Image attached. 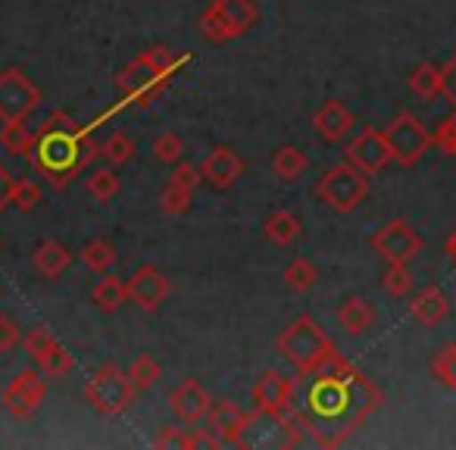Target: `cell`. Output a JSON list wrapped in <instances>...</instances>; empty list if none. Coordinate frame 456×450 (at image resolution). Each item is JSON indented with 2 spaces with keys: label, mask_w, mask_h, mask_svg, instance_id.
<instances>
[{
  "label": "cell",
  "mask_w": 456,
  "mask_h": 450,
  "mask_svg": "<svg viewBox=\"0 0 456 450\" xmlns=\"http://www.w3.org/2000/svg\"><path fill=\"white\" fill-rule=\"evenodd\" d=\"M45 394H47V375L41 372V369H22V372H16L13 381L4 388V397L0 400H4L10 416L26 422V419H32L35 413H38Z\"/></svg>",
  "instance_id": "11"
},
{
  "label": "cell",
  "mask_w": 456,
  "mask_h": 450,
  "mask_svg": "<svg viewBox=\"0 0 456 450\" xmlns=\"http://www.w3.org/2000/svg\"><path fill=\"white\" fill-rule=\"evenodd\" d=\"M116 260H119V254H116V248L107 241V238H94V241H88L82 248V263L91 269V273L107 275L110 269L116 266Z\"/></svg>",
  "instance_id": "26"
},
{
  "label": "cell",
  "mask_w": 456,
  "mask_h": 450,
  "mask_svg": "<svg viewBox=\"0 0 456 450\" xmlns=\"http://www.w3.org/2000/svg\"><path fill=\"white\" fill-rule=\"evenodd\" d=\"M209 404H213V400H209L207 388H203L197 379H184L182 385L169 394L172 413H175V419L184 425H197L200 419H207Z\"/></svg>",
  "instance_id": "17"
},
{
  "label": "cell",
  "mask_w": 456,
  "mask_h": 450,
  "mask_svg": "<svg viewBox=\"0 0 456 450\" xmlns=\"http://www.w3.org/2000/svg\"><path fill=\"white\" fill-rule=\"evenodd\" d=\"M53 344H57V335H53L51 329H45V325H35V329L22 338V348H26V354L32 356V360H38L41 354H47Z\"/></svg>",
  "instance_id": "37"
},
{
  "label": "cell",
  "mask_w": 456,
  "mask_h": 450,
  "mask_svg": "<svg viewBox=\"0 0 456 450\" xmlns=\"http://www.w3.org/2000/svg\"><path fill=\"white\" fill-rule=\"evenodd\" d=\"M410 91L422 101H435L444 94V70L435 63H422L416 66V72L410 76Z\"/></svg>",
  "instance_id": "25"
},
{
  "label": "cell",
  "mask_w": 456,
  "mask_h": 450,
  "mask_svg": "<svg viewBox=\"0 0 456 450\" xmlns=\"http://www.w3.org/2000/svg\"><path fill=\"white\" fill-rule=\"evenodd\" d=\"M153 447L166 450V447H178V450H191V435L178 425H166L159 429V435L153 438Z\"/></svg>",
  "instance_id": "40"
},
{
  "label": "cell",
  "mask_w": 456,
  "mask_h": 450,
  "mask_svg": "<svg viewBox=\"0 0 456 450\" xmlns=\"http://www.w3.org/2000/svg\"><path fill=\"white\" fill-rule=\"evenodd\" d=\"M435 144L441 147L447 157H456V110L447 116V119L437 126V132H435Z\"/></svg>",
  "instance_id": "41"
},
{
  "label": "cell",
  "mask_w": 456,
  "mask_h": 450,
  "mask_svg": "<svg viewBox=\"0 0 456 450\" xmlns=\"http://www.w3.org/2000/svg\"><path fill=\"white\" fill-rule=\"evenodd\" d=\"M254 419H256V410L244 413L232 397L213 400L209 410H207V422H209V429H213V435H219V441H225V444H235V447H241L244 444V438H248V429L254 425Z\"/></svg>",
  "instance_id": "13"
},
{
  "label": "cell",
  "mask_w": 456,
  "mask_h": 450,
  "mask_svg": "<svg viewBox=\"0 0 456 450\" xmlns=\"http://www.w3.org/2000/svg\"><path fill=\"white\" fill-rule=\"evenodd\" d=\"M172 294V282L159 273L153 263H144L132 273L128 279V300L138 304L144 313H157L166 304V298Z\"/></svg>",
  "instance_id": "14"
},
{
  "label": "cell",
  "mask_w": 456,
  "mask_h": 450,
  "mask_svg": "<svg viewBox=\"0 0 456 450\" xmlns=\"http://www.w3.org/2000/svg\"><path fill=\"white\" fill-rule=\"evenodd\" d=\"M294 394H297V379H288L281 372H266L256 379L254 385V410H260V416L279 419L288 416L294 410Z\"/></svg>",
  "instance_id": "12"
},
{
  "label": "cell",
  "mask_w": 456,
  "mask_h": 450,
  "mask_svg": "<svg viewBox=\"0 0 456 450\" xmlns=\"http://www.w3.org/2000/svg\"><path fill=\"white\" fill-rule=\"evenodd\" d=\"M316 282H319V269H316V263H313V260H306V257H297V260L288 263L285 285L291 288V291L306 294L313 285H316Z\"/></svg>",
  "instance_id": "28"
},
{
  "label": "cell",
  "mask_w": 456,
  "mask_h": 450,
  "mask_svg": "<svg viewBox=\"0 0 456 450\" xmlns=\"http://www.w3.org/2000/svg\"><path fill=\"white\" fill-rule=\"evenodd\" d=\"M134 391L128 372H122L116 363H103L97 372H91V379L85 381V400L91 404V410L101 413V416H122L132 404Z\"/></svg>",
  "instance_id": "6"
},
{
  "label": "cell",
  "mask_w": 456,
  "mask_h": 450,
  "mask_svg": "<svg viewBox=\"0 0 456 450\" xmlns=\"http://www.w3.org/2000/svg\"><path fill=\"white\" fill-rule=\"evenodd\" d=\"M182 153H184V141H182V135H175V132H163V135H157L153 138V157L159 160V163H178L182 160Z\"/></svg>",
  "instance_id": "36"
},
{
  "label": "cell",
  "mask_w": 456,
  "mask_h": 450,
  "mask_svg": "<svg viewBox=\"0 0 456 450\" xmlns=\"http://www.w3.org/2000/svg\"><path fill=\"white\" fill-rule=\"evenodd\" d=\"M101 157L107 160L110 166H126V163H132V157H134V141L128 138V135H122V132H113L101 144Z\"/></svg>",
  "instance_id": "31"
},
{
  "label": "cell",
  "mask_w": 456,
  "mask_h": 450,
  "mask_svg": "<svg viewBox=\"0 0 456 450\" xmlns=\"http://www.w3.org/2000/svg\"><path fill=\"white\" fill-rule=\"evenodd\" d=\"M0 144H4L7 153H13V157H26L35 144V132L26 122H4V128H0Z\"/></svg>",
  "instance_id": "27"
},
{
  "label": "cell",
  "mask_w": 456,
  "mask_h": 450,
  "mask_svg": "<svg viewBox=\"0 0 456 450\" xmlns=\"http://www.w3.org/2000/svg\"><path fill=\"white\" fill-rule=\"evenodd\" d=\"M313 128H316L322 141L335 144V141L347 138V132L354 128V113L341 101H325L313 116Z\"/></svg>",
  "instance_id": "18"
},
{
  "label": "cell",
  "mask_w": 456,
  "mask_h": 450,
  "mask_svg": "<svg viewBox=\"0 0 456 450\" xmlns=\"http://www.w3.org/2000/svg\"><path fill=\"white\" fill-rule=\"evenodd\" d=\"M85 188H88V194L94 197L97 203H107V200H113V197L119 194L122 182H119V176H116L113 169H97V172H91V176L85 178Z\"/></svg>",
  "instance_id": "30"
},
{
  "label": "cell",
  "mask_w": 456,
  "mask_h": 450,
  "mask_svg": "<svg viewBox=\"0 0 456 450\" xmlns=\"http://www.w3.org/2000/svg\"><path fill=\"white\" fill-rule=\"evenodd\" d=\"M297 381L304 385V400H294V416L325 450L350 441L360 425L385 404L381 388L341 354L322 363L316 372L297 375Z\"/></svg>",
  "instance_id": "1"
},
{
  "label": "cell",
  "mask_w": 456,
  "mask_h": 450,
  "mask_svg": "<svg viewBox=\"0 0 456 450\" xmlns=\"http://www.w3.org/2000/svg\"><path fill=\"white\" fill-rule=\"evenodd\" d=\"M431 372L441 385H447L450 391H456V341L453 344H444L437 350V356L431 360Z\"/></svg>",
  "instance_id": "33"
},
{
  "label": "cell",
  "mask_w": 456,
  "mask_h": 450,
  "mask_svg": "<svg viewBox=\"0 0 456 450\" xmlns=\"http://www.w3.org/2000/svg\"><path fill=\"white\" fill-rule=\"evenodd\" d=\"M410 316L416 319L419 325H425V329H435V325H441L444 319L450 316L447 294H444L437 285L422 288V291L410 300Z\"/></svg>",
  "instance_id": "19"
},
{
  "label": "cell",
  "mask_w": 456,
  "mask_h": 450,
  "mask_svg": "<svg viewBox=\"0 0 456 450\" xmlns=\"http://www.w3.org/2000/svg\"><path fill=\"white\" fill-rule=\"evenodd\" d=\"M275 350L297 369V375H310L316 372L322 363H329L338 354L335 341L322 331V325L304 313L297 316L279 338H275Z\"/></svg>",
  "instance_id": "4"
},
{
  "label": "cell",
  "mask_w": 456,
  "mask_h": 450,
  "mask_svg": "<svg viewBox=\"0 0 456 450\" xmlns=\"http://www.w3.org/2000/svg\"><path fill=\"white\" fill-rule=\"evenodd\" d=\"M32 263H35V273H38L41 279H60V275L69 269L72 254H69V248H66V244L45 241V244H38V248H35Z\"/></svg>",
  "instance_id": "20"
},
{
  "label": "cell",
  "mask_w": 456,
  "mask_h": 450,
  "mask_svg": "<svg viewBox=\"0 0 456 450\" xmlns=\"http://www.w3.org/2000/svg\"><path fill=\"white\" fill-rule=\"evenodd\" d=\"M338 323L347 335H362L375 325V307L366 298H347L338 307Z\"/></svg>",
  "instance_id": "21"
},
{
  "label": "cell",
  "mask_w": 456,
  "mask_h": 450,
  "mask_svg": "<svg viewBox=\"0 0 456 450\" xmlns=\"http://www.w3.org/2000/svg\"><path fill=\"white\" fill-rule=\"evenodd\" d=\"M263 232H266V238L275 248H288V244H294L300 238V219L291 209H275L266 219V225H263Z\"/></svg>",
  "instance_id": "23"
},
{
  "label": "cell",
  "mask_w": 456,
  "mask_h": 450,
  "mask_svg": "<svg viewBox=\"0 0 456 450\" xmlns=\"http://www.w3.org/2000/svg\"><path fill=\"white\" fill-rule=\"evenodd\" d=\"M184 63H188L184 53H175L163 45H153V47H147V51H141L138 57L116 76V91H119L126 103L151 107V103L163 94L169 78L175 76Z\"/></svg>",
  "instance_id": "3"
},
{
  "label": "cell",
  "mask_w": 456,
  "mask_h": 450,
  "mask_svg": "<svg viewBox=\"0 0 456 450\" xmlns=\"http://www.w3.org/2000/svg\"><path fill=\"white\" fill-rule=\"evenodd\" d=\"M191 435V450L194 447H222V441H219V435H213V429H197V431H188Z\"/></svg>",
  "instance_id": "44"
},
{
  "label": "cell",
  "mask_w": 456,
  "mask_h": 450,
  "mask_svg": "<svg viewBox=\"0 0 456 450\" xmlns=\"http://www.w3.org/2000/svg\"><path fill=\"white\" fill-rule=\"evenodd\" d=\"M10 188H13V178H10V172L0 166V213L10 207Z\"/></svg>",
  "instance_id": "45"
},
{
  "label": "cell",
  "mask_w": 456,
  "mask_h": 450,
  "mask_svg": "<svg viewBox=\"0 0 456 450\" xmlns=\"http://www.w3.org/2000/svg\"><path fill=\"white\" fill-rule=\"evenodd\" d=\"M256 22H260V7L254 0H213L197 20V29L209 45H228L248 35Z\"/></svg>",
  "instance_id": "5"
},
{
  "label": "cell",
  "mask_w": 456,
  "mask_h": 450,
  "mask_svg": "<svg viewBox=\"0 0 456 450\" xmlns=\"http://www.w3.org/2000/svg\"><path fill=\"white\" fill-rule=\"evenodd\" d=\"M191 194H194V191L166 184L163 197H159V207H163L166 216H182V213H188V209H191Z\"/></svg>",
  "instance_id": "38"
},
{
  "label": "cell",
  "mask_w": 456,
  "mask_h": 450,
  "mask_svg": "<svg viewBox=\"0 0 456 450\" xmlns=\"http://www.w3.org/2000/svg\"><path fill=\"white\" fill-rule=\"evenodd\" d=\"M344 153H347V163H354L366 176H379L391 163V147L385 141V132H379V128H362Z\"/></svg>",
  "instance_id": "15"
},
{
  "label": "cell",
  "mask_w": 456,
  "mask_h": 450,
  "mask_svg": "<svg viewBox=\"0 0 456 450\" xmlns=\"http://www.w3.org/2000/svg\"><path fill=\"white\" fill-rule=\"evenodd\" d=\"M316 197L335 213H354L369 197V176L344 160L316 182Z\"/></svg>",
  "instance_id": "7"
},
{
  "label": "cell",
  "mask_w": 456,
  "mask_h": 450,
  "mask_svg": "<svg viewBox=\"0 0 456 450\" xmlns=\"http://www.w3.org/2000/svg\"><path fill=\"white\" fill-rule=\"evenodd\" d=\"M200 182H203V172L197 169L194 163H182V160H178L175 169H172L169 184H175V188H184V191H197V184H200Z\"/></svg>",
  "instance_id": "39"
},
{
  "label": "cell",
  "mask_w": 456,
  "mask_h": 450,
  "mask_svg": "<svg viewBox=\"0 0 456 450\" xmlns=\"http://www.w3.org/2000/svg\"><path fill=\"white\" fill-rule=\"evenodd\" d=\"M412 273L406 266H400V263H387L385 275H381V288H385V294H391V298H406V294L412 291Z\"/></svg>",
  "instance_id": "34"
},
{
  "label": "cell",
  "mask_w": 456,
  "mask_h": 450,
  "mask_svg": "<svg viewBox=\"0 0 456 450\" xmlns=\"http://www.w3.org/2000/svg\"><path fill=\"white\" fill-rule=\"evenodd\" d=\"M200 172H203V182H209L216 191H228L235 188L238 178L244 176V160L232 147H216L200 163Z\"/></svg>",
  "instance_id": "16"
},
{
  "label": "cell",
  "mask_w": 456,
  "mask_h": 450,
  "mask_svg": "<svg viewBox=\"0 0 456 450\" xmlns=\"http://www.w3.org/2000/svg\"><path fill=\"white\" fill-rule=\"evenodd\" d=\"M385 141L391 147V160L400 166H416L419 160L428 153V147L435 144V135L422 126L419 116H412L410 110L397 113L385 126Z\"/></svg>",
  "instance_id": "8"
},
{
  "label": "cell",
  "mask_w": 456,
  "mask_h": 450,
  "mask_svg": "<svg viewBox=\"0 0 456 450\" xmlns=\"http://www.w3.org/2000/svg\"><path fill=\"white\" fill-rule=\"evenodd\" d=\"M91 300L97 304V310L116 313L128 300V282H122L119 275H103L91 291Z\"/></svg>",
  "instance_id": "24"
},
{
  "label": "cell",
  "mask_w": 456,
  "mask_h": 450,
  "mask_svg": "<svg viewBox=\"0 0 456 450\" xmlns=\"http://www.w3.org/2000/svg\"><path fill=\"white\" fill-rule=\"evenodd\" d=\"M159 375H163V369H159V363L153 360L151 354H141L138 360L128 366V379H132V385L138 388V391H147V388H153L159 381Z\"/></svg>",
  "instance_id": "32"
},
{
  "label": "cell",
  "mask_w": 456,
  "mask_h": 450,
  "mask_svg": "<svg viewBox=\"0 0 456 450\" xmlns=\"http://www.w3.org/2000/svg\"><path fill=\"white\" fill-rule=\"evenodd\" d=\"M444 254H447V257H450V263L456 266V229L450 232L447 241H444Z\"/></svg>",
  "instance_id": "46"
},
{
  "label": "cell",
  "mask_w": 456,
  "mask_h": 450,
  "mask_svg": "<svg viewBox=\"0 0 456 450\" xmlns=\"http://www.w3.org/2000/svg\"><path fill=\"white\" fill-rule=\"evenodd\" d=\"M441 70H444V97H447V103L456 110V53L441 66Z\"/></svg>",
  "instance_id": "43"
},
{
  "label": "cell",
  "mask_w": 456,
  "mask_h": 450,
  "mask_svg": "<svg viewBox=\"0 0 456 450\" xmlns=\"http://www.w3.org/2000/svg\"><path fill=\"white\" fill-rule=\"evenodd\" d=\"M269 169H273V176L281 178V182H297V178L310 169V157H306L300 147L285 144V147H279V151L273 153V160H269Z\"/></svg>",
  "instance_id": "22"
},
{
  "label": "cell",
  "mask_w": 456,
  "mask_h": 450,
  "mask_svg": "<svg viewBox=\"0 0 456 450\" xmlns=\"http://www.w3.org/2000/svg\"><path fill=\"white\" fill-rule=\"evenodd\" d=\"M94 157H101V144L91 138V128L78 126L69 113L53 110L35 132V144L26 160L41 178L57 191L69 188Z\"/></svg>",
  "instance_id": "2"
},
{
  "label": "cell",
  "mask_w": 456,
  "mask_h": 450,
  "mask_svg": "<svg viewBox=\"0 0 456 450\" xmlns=\"http://www.w3.org/2000/svg\"><path fill=\"white\" fill-rule=\"evenodd\" d=\"M35 363H38V369L47 375V379H63V375H69L72 369H76V360H72V354L60 341L53 344L47 354H41Z\"/></svg>",
  "instance_id": "29"
},
{
  "label": "cell",
  "mask_w": 456,
  "mask_h": 450,
  "mask_svg": "<svg viewBox=\"0 0 456 450\" xmlns=\"http://www.w3.org/2000/svg\"><path fill=\"white\" fill-rule=\"evenodd\" d=\"M20 325H16L13 316H7V313H0V354H10V350L20 344Z\"/></svg>",
  "instance_id": "42"
},
{
  "label": "cell",
  "mask_w": 456,
  "mask_h": 450,
  "mask_svg": "<svg viewBox=\"0 0 456 450\" xmlns=\"http://www.w3.org/2000/svg\"><path fill=\"white\" fill-rule=\"evenodd\" d=\"M369 248H372L385 263L410 266V263L422 254V238H419V232L412 229L406 219H391L369 238Z\"/></svg>",
  "instance_id": "10"
},
{
  "label": "cell",
  "mask_w": 456,
  "mask_h": 450,
  "mask_svg": "<svg viewBox=\"0 0 456 450\" xmlns=\"http://www.w3.org/2000/svg\"><path fill=\"white\" fill-rule=\"evenodd\" d=\"M41 107V88L22 70L0 72V122H26Z\"/></svg>",
  "instance_id": "9"
},
{
  "label": "cell",
  "mask_w": 456,
  "mask_h": 450,
  "mask_svg": "<svg viewBox=\"0 0 456 450\" xmlns=\"http://www.w3.org/2000/svg\"><path fill=\"white\" fill-rule=\"evenodd\" d=\"M41 203V188L28 178H13V188H10V207H16L20 213H32Z\"/></svg>",
  "instance_id": "35"
}]
</instances>
